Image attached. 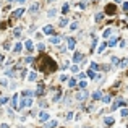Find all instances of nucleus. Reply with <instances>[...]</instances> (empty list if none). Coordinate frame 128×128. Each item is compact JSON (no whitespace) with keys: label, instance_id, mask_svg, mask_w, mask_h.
I'll return each instance as SVG.
<instances>
[{"label":"nucleus","instance_id":"obj_3","mask_svg":"<svg viewBox=\"0 0 128 128\" xmlns=\"http://www.w3.org/2000/svg\"><path fill=\"white\" fill-rule=\"evenodd\" d=\"M75 44H76V41H75L73 37H70V39H68V49H70V50H73Z\"/></svg>","mask_w":128,"mask_h":128},{"label":"nucleus","instance_id":"obj_6","mask_svg":"<svg viewBox=\"0 0 128 128\" xmlns=\"http://www.w3.org/2000/svg\"><path fill=\"white\" fill-rule=\"evenodd\" d=\"M11 105H13V107H18V94H15V96L11 97Z\"/></svg>","mask_w":128,"mask_h":128},{"label":"nucleus","instance_id":"obj_19","mask_svg":"<svg viewBox=\"0 0 128 128\" xmlns=\"http://www.w3.org/2000/svg\"><path fill=\"white\" fill-rule=\"evenodd\" d=\"M110 33H112V29H110V28H107V29L104 31V37H109V36H110Z\"/></svg>","mask_w":128,"mask_h":128},{"label":"nucleus","instance_id":"obj_36","mask_svg":"<svg viewBox=\"0 0 128 128\" xmlns=\"http://www.w3.org/2000/svg\"><path fill=\"white\" fill-rule=\"evenodd\" d=\"M7 102V97H0V104H5Z\"/></svg>","mask_w":128,"mask_h":128},{"label":"nucleus","instance_id":"obj_9","mask_svg":"<svg viewBox=\"0 0 128 128\" xmlns=\"http://www.w3.org/2000/svg\"><path fill=\"white\" fill-rule=\"evenodd\" d=\"M83 58V54H80V52H75V55H73V60L75 62H80Z\"/></svg>","mask_w":128,"mask_h":128},{"label":"nucleus","instance_id":"obj_18","mask_svg":"<svg viewBox=\"0 0 128 128\" xmlns=\"http://www.w3.org/2000/svg\"><path fill=\"white\" fill-rule=\"evenodd\" d=\"M42 89H44V88H42V84H39V86H37L36 94H39V96H41V94H44V92H42Z\"/></svg>","mask_w":128,"mask_h":128},{"label":"nucleus","instance_id":"obj_23","mask_svg":"<svg viewBox=\"0 0 128 128\" xmlns=\"http://www.w3.org/2000/svg\"><path fill=\"white\" fill-rule=\"evenodd\" d=\"M104 122H105L107 125H110V123L114 122V119H112V117H105V120H104Z\"/></svg>","mask_w":128,"mask_h":128},{"label":"nucleus","instance_id":"obj_14","mask_svg":"<svg viewBox=\"0 0 128 128\" xmlns=\"http://www.w3.org/2000/svg\"><path fill=\"white\" fill-rule=\"evenodd\" d=\"M92 97H94V99H96V101H97V99H101V97H102V92H99V91H96V92H94V94H92Z\"/></svg>","mask_w":128,"mask_h":128},{"label":"nucleus","instance_id":"obj_27","mask_svg":"<svg viewBox=\"0 0 128 128\" xmlns=\"http://www.w3.org/2000/svg\"><path fill=\"white\" fill-rule=\"evenodd\" d=\"M102 102H105V104L110 102V96H104V97H102Z\"/></svg>","mask_w":128,"mask_h":128},{"label":"nucleus","instance_id":"obj_26","mask_svg":"<svg viewBox=\"0 0 128 128\" xmlns=\"http://www.w3.org/2000/svg\"><path fill=\"white\" fill-rule=\"evenodd\" d=\"M127 65H128V60H122V62H120V66H122V68H125Z\"/></svg>","mask_w":128,"mask_h":128},{"label":"nucleus","instance_id":"obj_24","mask_svg":"<svg viewBox=\"0 0 128 128\" xmlns=\"http://www.w3.org/2000/svg\"><path fill=\"white\" fill-rule=\"evenodd\" d=\"M115 44H117V39H115V37H112V39L109 41V46H115Z\"/></svg>","mask_w":128,"mask_h":128},{"label":"nucleus","instance_id":"obj_31","mask_svg":"<svg viewBox=\"0 0 128 128\" xmlns=\"http://www.w3.org/2000/svg\"><path fill=\"white\" fill-rule=\"evenodd\" d=\"M76 28H78V24H76V23H71V24H70V29H73V31L76 29Z\"/></svg>","mask_w":128,"mask_h":128},{"label":"nucleus","instance_id":"obj_20","mask_svg":"<svg viewBox=\"0 0 128 128\" xmlns=\"http://www.w3.org/2000/svg\"><path fill=\"white\" fill-rule=\"evenodd\" d=\"M62 13H68V3H63V7H62Z\"/></svg>","mask_w":128,"mask_h":128},{"label":"nucleus","instance_id":"obj_11","mask_svg":"<svg viewBox=\"0 0 128 128\" xmlns=\"http://www.w3.org/2000/svg\"><path fill=\"white\" fill-rule=\"evenodd\" d=\"M37 10H39V3H34V5L29 8V11H31V13H36Z\"/></svg>","mask_w":128,"mask_h":128},{"label":"nucleus","instance_id":"obj_41","mask_svg":"<svg viewBox=\"0 0 128 128\" xmlns=\"http://www.w3.org/2000/svg\"><path fill=\"white\" fill-rule=\"evenodd\" d=\"M50 2H54V0H50Z\"/></svg>","mask_w":128,"mask_h":128},{"label":"nucleus","instance_id":"obj_13","mask_svg":"<svg viewBox=\"0 0 128 128\" xmlns=\"http://www.w3.org/2000/svg\"><path fill=\"white\" fill-rule=\"evenodd\" d=\"M105 46H107L105 42H101V46L97 47V52H99V54H101V52H104V49H105Z\"/></svg>","mask_w":128,"mask_h":128},{"label":"nucleus","instance_id":"obj_2","mask_svg":"<svg viewBox=\"0 0 128 128\" xmlns=\"http://www.w3.org/2000/svg\"><path fill=\"white\" fill-rule=\"evenodd\" d=\"M49 119H50V117H49L47 112H41V114H39V120H41V122H47Z\"/></svg>","mask_w":128,"mask_h":128},{"label":"nucleus","instance_id":"obj_1","mask_svg":"<svg viewBox=\"0 0 128 128\" xmlns=\"http://www.w3.org/2000/svg\"><path fill=\"white\" fill-rule=\"evenodd\" d=\"M31 104H33V97H21V104H19L18 107H31Z\"/></svg>","mask_w":128,"mask_h":128},{"label":"nucleus","instance_id":"obj_22","mask_svg":"<svg viewBox=\"0 0 128 128\" xmlns=\"http://www.w3.org/2000/svg\"><path fill=\"white\" fill-rule=\"evenodd\" d=\"M88 76H89V78H96V75H94V70H88Z\"/></svg>","mask_w":128,"mask_h":128},{"label":"nucleus","instance_id":"obj_34","mask_svg":"<svg viewBox=\"0 0 128 128\" xmlns=\"http://www.w3.org/2000/svg\"><path fill=\"white\" fill-rule=\"evenodd\" d=\"M66 80H68V78H66L65 75H62V76H60V81H66Z\"/></svg>","mask_w":128,"mask_h":128},{"label":"nucleus","instance_id":"obj_37","mask_svg":"<svg viewBox=\"0 0 128 128\" xmlns=\"http://www.w3.org/2000/svg\"><path fill=\"white\" fill-rule=\"evenodd\" d=\"M75 84H76V80H71V81H70V86H71V88H73Z\"/></svg>","mask_w":128,"mask_h":128},{"label":"nucleus","instance_id":"obj_40","mask_svg":"<svg viewBox=\"0 0 128 128\" xmlns=\"http://www.w3.org/2000/svg\"><path fill=\"white\" fill-rule=\"evenodd\" d=\"M112 2H122V0H112Z\"/></svg>","mask_w":128,"mask_h":128},{"label":"nucleus","instance_id":"obj_10","mask_svg":"<svg viewBox=\"0 0 128 128\" xmlns=\"http://www.w3.org/2000/svg\"><path fill=\"white\" fill-rule=\"evenodd\" d=\"M44 33H46V34H52V33H54V28L52 26H44Z\"/></svg>","mask_w":128,"mask_h":128},{"label":"nucleus","instance_id":"obj_12","mask_svg":"<svg viewBox=\"0 0 128 128\" xmlns=\"http://www.w3.org/2000/svg\"><path fill=\"white\" fill-rule=\"evenodd\" d=\"M28 78H29V81H36V78H37V75L34 73V71H31V73H29V76H28Z\"/></svg>","mask_w":128,"mask_h":128},{"label":"nucleus","instance_id":"obj_29","mask_svg":"<svg viewBox=\"0 0 128 128\" xmlns=\"http://www.w3.org/2000/svg\"><path fill=\"white\" fill-rule=\"evenodd\" d=\"M91 70H94V71H96V70H99V66H97V63H91Z\"/></svg>","mask_w":128,"mask_h":128},{"label":"nucleus","instance_id":"obj_15","mask_svg":"<svg viewBox=\"0 0 128 128\" xmlns=\"http://www.w3.org/2000/svg\"><path fill=\"white\" fill-rule=\"evenodd\" d=\"M50 42H52V44H58V42H60V37L54 36V37H52V39H50Z\"/></svg>","mask_w":128,"mask_h":128},{"label":"nucleus","instance_id":"obj_38","mask_svg":"<svg viewBox=\"0 0 128 128\" xmlns=\"http://www.w3.org/2000/svg\"><path fill=\"white\" fill-rule=\"evenodd\" d=\"M123 10H125V11L128 10V2H125V3H123Z\"/></svg>","mask_w":128,"mask_h":128},{"label":"nucleus","instance_id":"obj_39","mask_svg":"<svg viewBox=\"0 0 128 128\" xmlns=\"http://www.w3.org/2000/svg\"><path fill=\"white\" fill-rule=\"evenodd\" d=\"M16 2H19V3H23V2H26V0H16Z\"/></svg>","mask_w":128,"mask_h":128},{"label":"nucleus","instance_id":"obj_32","mask_svg":"<svg viewBox=\"0 0 128 128\" xmlns=\"http://www.w3.org/2000/svg\"><path fill=\"white\" fill-rule=\"evenodd\" d=\"M37 50H44V44H37Z\"/></svg>","mask_w":128,"mask_h":128},{"label":"nucleus","instance_id":"obj_5","mask_svg":"<svg viewBox=\"0 0 128 128\" xmlns=\"http://www.w3.org/2000/svg\"><path fill=\"white\" fill-rule=\"evenodd\" d=\"M120 105H123V101H122V99H117V101L114 102V105H112V109L115 110V109H119Z\"/></svg>","mask_w":128,"mask_h":128},{"label":"nucleus","instance_id":"obj_33","mask_svg":"<svg viewBox=\"0 0 128 128\" xmlns=\"http://www.w3.org/2000/svg\"><path fill=\"white\" fill-rule=\"evenodd\" d=\"M80 86H81V88H86V86H88V83H86V81H81V83H80Z\"/></svg>","mask_w":128,"mask_h":128},{"label":"nucleus","instance_id":"obj_8","mask_svg":"<svg viewBox=\"0 0 128 128\" xmlns=\"http://www.w3.org/2000/svg\"><path fill=\"white\" fill-rule=\"evenodd\" d=\"M86 97H88V92H86V91L80 92V94L76 96V99H80V101H83V99H86Z\"/></svg>","mask_w":128,"mask_h":128},{"label":"nucleus","instance_id":"obj_30","mask_svg":"<svg viewBox=\"0 0 128 128\" xmlns=\"http://www.w3.org/2000/svg\"><path fill=\"white\" fill-rule=\"evenodd\" d=\"M66 23H68V21H66V19H60V26H66Z\"/></svg>","mask_w":128,"mask_h":128},{"label":"nucleus","instance_id":"obj_28","mask_svg":"<svg viewBox=\"0 0 128 128\" xmlns=\"http://www.w3.org/2000/svg\"><path fill=\"white\" fill-rule=\"evenodd\" d=\"M71 71H73V73H78V71H80V68H78L76 65H73V66H71Z\"/></svg>","mask_w":128,"mask_h":128},{"label":"nucleus","instance_id":"obj_25","mask_svg":"<svg viewBox=\"0 0 128 128\" xmlns=\"http://www.w3.org/2000/svg\"><path fill=\"white\" fill-rule=\"evenodd\" d=\"M55 13H57V10H55V8L49 10V16H55Z\"/></svg>","mask_w":128,"mask_h":128},{"label":"nucleus","instance_id":"obj_21","mask_svg":"<svg viewBox=\"0 0 128 128\" xmlns=\"http://www.w3.org/2000/svg\"><path fill=\"white\" fill-rule=\"evenodd\" d=\"M102 18H104V13H97L96 15V21H101Z\"/></svg>","mask_w":128,"mask_h":128},{"label":"nucleus","instance_id":"obj_35","mask_svg":"<svg viewBox=\"0 0 128 128\" xmlns=\"http://www.w3.org/2000/svg\"><path fill=\"white\" fill-rule=\"evenodd\" d=\"M122 115H123V117H127V115H128V110L123 109V110H122Z\"/></svg>","mask_w":128,"mask_h":128},{"label":"nucleus","instance_id":"obj_16","mask_svg":"<svg viewBox=\"0 0 128 128\" xmlns=\"http://www.w3.org/2000/svg\"><path fill=\"white\" fill-rule=\"evenodd\" d=\"M47 127H49V128H55V127H57V122H55V120L49 122V123H47Z\"/></svg>","mask_w":128,"mask_h":128},{"label":"nucleus","instance_id":"obj_7","mask_svg":"<svg viewBox=\"0 0 128 128\" xmlns=\"http://www.w3.org/2000/svg\"><path fill=\"white\" fill-rule=\"evenodd\" d=\"M23 13H24V10L19 8V10H16V11L13 13V16H15V18H19V16H23Z\"/></svg>","mask_w":128,"mask_h":128},{"label":"nucleus","instance_id":"obj_17","mask_svg":"<svg viewBox=\"0 0 128 128\" xmlns=\"http://www.w3.org/2000/svg\"><path fill=\"white\" fill-rule=\"evenodd\" d=\"M21 49H23V44H21V42H18V44L15 46V52H19Z\"/></svg>","mask_w":128,"mask_h":128},{"label":"nucleus","instance_id":"obj_4","mask_svg":"<svg viewBox=\"0 0 128 128\" xmlns=\"http://www.w3.org/2000/svg\"><path fill=\"white\" fill-rule=\"evenodd\" d=\"M24 46H26L28 50H33V49H34V44H33V41H31V39H28L26 42H24Z\"/></svg>","mask_w":128,"mask_h":128}]
</instances>
